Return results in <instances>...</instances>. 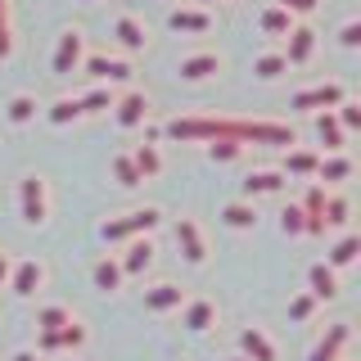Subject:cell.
Masks as SVG:
<instances>
[{"label": "cell", "instance_id": "cell-1", "mask_svg": "<svg viewBox=\"0 0 361 361\" xmlns=\"http://www.w3.org/2000/svg\"><path fill=\"white\" fill-rule=\"evenodd\" d=\"M158 221H163V212H158V208H135V212H127V217L104 221V226H99V235H104L109 244H122V240H140V235L158 231Z\"/></svg>", "mask_w": 361, "mask_h": 361}, {"label": "cell", "instance_id": "cell-2", "mask_svg": "<svg viewBox=\"0 0 361 361\" xmlns=\"http://www.w3.org/2000/svg\"><path fill=\"white\" fill-rule=\"evenodd\" d=\"M82 59H86V37L77 27H68L59 37V45H54V54H50V73L54 77H73L77 68H82Z\"/></svg>", "mask_w": 361, "mask_h": 361}, {"label": "cell", "instance_id": "cell-3", "mask_svg": "<svg viewBox=\"0 0 361 361\" xmlns=\"http://www.w3.org/2000/svg\"><path fill=\"white\" fill-rule=\"evenodd\" d=\"M18 208H23V221H45V212H50V199H45V180L32 172L18 180Z\"/></svg>", "mask_w": 361, "mask_h": 361}, {"label": "cell", "instance_id": "cell-4", "mask_svg": "<svg viewBox=\"0 0 361 361\" xmlns=\"http://www.w3.org/2000/svg\"><path fill=\"white\" fill-rule=\"evenodd\" d=\"M343 99H348V90L338 86V82H321V86H312V90H298L289 104L293 109H307V113H325V109H338Z\"/></svg>", "mask_w": 361, "mask_h": 361}, {"label": "cell", "instance_id": "cell-5", "mask_svg": "<svg viewBox=\"0 0 361 361\" xmlns=\"http://www.w3.org/2000/svg\"><path fill=\"white\" fill-rule=\"evenodd\" d=\"M113 118H118L122 131L145 127V118H149V99H145V90H127V95L113 99Z\"/></svg>", "mask_w": 361, "mask_h": 361}, {"label": "cell", "instance_id": "cell-6", "mask_svg": "<svg viewBox=\"0 0 361 361\" xmlns=\"http://www.w3.org/2000/svg\"><path fill=\"white\" fill-rule=\"evenodd\" d=\"M82 68H86L90 77H95L99 86H109V82H127V77H131V63H127V59H118V54H86Z\"/></svg>", "mask_w": 361, "mask_h": 361}, {"label": "cell", "instance_id": "cell-7", "mask_svg": "<svg viewBox=\"0 0 361 361\" xmlns=\"http://www.w3.org/2000/svg\"><path fill=\"white\" fill-rule=\"evenodd\" d=\"M41 285H45V267L37 262V257H23V262L9 267V289L23 293V298H27V293H37Z\"/></svg>", "mask_w": 361, "mask_h": 361}, {"label": "cell", "instance_id": "cell-8", "mask_svg": "<svg viewBox=\"0 0 361 361\" xmlns=\"http://www.w3.org/2000/svg\"><path fill=\"white\" fill-rule=\"evenodd\" d=\"M185 82H208V77H217L221 73V54L217 50H203V54H190V59H180L176 68Z\"/></svg>", "mask_w": 361, "mask_h": 361}, {"label": "cell", "instance_id": "cell-9", "mask_svg": "<svg viewBox=\"0 0 361 361\" xmlns=\"http://www.w3.org/2000/svg\"><path fill=\"white\" fill-rule=\"evenodd\" d=\"M312 50H316V32L307 27V23H293L289 45L280 50V54H285V63H307V59H312Z\"/></svg>", "mask_w": 361, "mask_h": 361}, {"label": "cell", "instance_id": "cell-10", "mask_svg": "<svg viewBox=\"0 0 361 361\" xmlns=\"http://www.w3.org/2000/svg\"><path fill=\"white\" fill-rule=\"evenodd\" d=\"M176 244H180V253H185V262H203L208 257V244H203V231L190 217H180L176 221Z\"/></svg>", "mask_w": 361, "mask_h": 361}, {"label": "cell", "instance_id": "cell-11", "mask_svg": "<svg viewBox=\"0 0 361 361\" xmlns=\"http://www.w3.org/2000/svg\"><path fill=\"white\" fill-rule=\"evenodd\" d=\"M240 348H244V361H276V343H271L257 325L240 330Z\"/></svg>", "mask_w": 361, "mask_h": 361}, {"label": "cell", "instance_id": "cell-12", "mask_svg": "<svg viewBox=\"0 0 361 361\" xmlns=\"http://www.w3.org/2000/svg\"><path fill=\"white\" fill-rule=\"evenodd\" d=\"M167 27H172V32H208V27H212V14H208V9L180 5V9H172V14H167Z\"/></svg>", "mask_w": 361, "mask_h": 361}, {"label": "cell", "instance_id": "cell-13", "mask_svg": "<svg viewBox=\"0 0 361 361\" xmlns=\"http://www.w3.org/2000/svg\"><path fill=\"white\" fill-rule=\"evenodd\" d=\"M316 176H321V185H343V180L353 176V158L348 154H325L321 163H316Z\"/></svg>", "mask_w": 361, "mask_h": 361}, {"label": "cell", "instance_id": "cell-14", "mask_svg": "<svg viewBox=\"0 0 361 361\" xmlns=\"http://www.w3.org/2000/svg\"><path fill=\"white\" fill-rule=\"evenodd\" d=\"M113 37H118L122 50H145V27H140V18H131V14H118V23H113Z\"/></svg>", "mask_w": 361, "mask_h": 361}, {"label": "cell", "instance_id": "cell-15", "mask_svg": "<svg viewBox=\"0 0 361 361\" xmlns=\"http://www.w3.org/2000/svg\"><path fill=\"white\" fill-rule=\"evenodd\" d=\"M149 262H154V244L140 235V240H131V244H127V257H122L118 267H122V276H140V271L149 267Z\"/></svg>", "mask_w": 361, "mask_h": 361}, {"label": "cell", "instance_id": "cell-16", "mask_svg": "<svg viewBox=\"0 0 361 361\" xmlns=\"http://www.w3.org/2000/svg\"><path fill=\"white\" fill-rule=\"evenodd\" d=\"M348 338H353V330H348V325H330V334H325L321 343L312 348V361H338V353H343Z\"/></svg>", "mask_w": 361, "mask_h": 361}, {"label": "cell", "instance_id": "cell-17", "mask_svg": "<svg viewBox=\"0 0 361 361\" xmlns=\"http://www.w3.org/2000/svg\"><path fill=\"white\" fill-rule=\"evenodd\" d=\"M307 285H312V298H334V293H338V276H334V267L312 262V267H307Z\"/></svg>", "mask_w": 361, "mask_h": 361}, {"label": "cell", "instance_id": "cell-18", "mask_svg": "<svg viewBox=\"0 0 361 361\" xmlns=\"http://www.w3.org/2000/svg\"><path fill=\"white\" fill-rule=\"evenodd\" d=\"M276 190H285V172H271V167H262V172H248L244 176V195H276Z\"/></svg>", "mask_w": 361, "mask_h": 361}, {"label": "cell", "instance_id": "cell-19", "mask_svg": "<svg viewBox=\"0 0 361 361\" xmlns=\"http://www.w3.org/2000/svg\"><path fill=\"white\" fill-rule=\"evenodd\" d=\"M257 27H262L267 37H289V32H293V14L280 9V5H267L262 14H257Z\"/></svg>", "mask_w": 361, "mask_h": 361}, {"label": "cell", "instance_id": "cell-20", "mask_svg": "<svg viewBox=\"0 0 361 361\" xmlns=\"http://www.w3.org/2000/svg\"><path fill=\"white\" fill-rule=\"evenodd\" d=\"M316 135H321V145H325L330 154H338V149H343V135H348V131L334 122V109L316 113Z\"/></svg>", "mask_w": 361, "mask_h": 361}, {"label": "cell", "instance_id": "cell-21", "mask_svg": "<svg viewBox=\"0 0 361 361\" xmlns=\"http://www.w3.org/2000/svg\"><path fill=\"white\" fill-rule=\"evenodd\" d=\"M180 302H185V289L180 285H158V289L145 293V307L149 312H172V307H180Z\"/></svg>", "mask_w": 361, "mask_h": 361}, {"label": "cell", "instance_id": "cell-22", "mask_svg": "<svg viewBox=\"0 0 361 361\" xmlns=\"http://www.w3.org/2000/svg\"><path fill=\"white\" fill-rule=\"evenodd\" d=\"M113 99H118V95H113L109 86H90L86 95H77V109H82V118H95V113L113 109Z\"/></svg>", "mask_w": 361, "mask_h": 361}, {"label": "cell", "instance_id": "cell-23", "mask_svg": "<svg viewBox=\"0 0 361 361\" xmlns=\"http://www.w3.org/2000/svg\"><path fill=\"white\" fill-rule=\"evenodd\" d=\"M221 221L226 226H231V231H253V226H257V208H253V203H226V208H221Z\"/></svg>", "mask_w": 361, "mask_h": 361}, {"label": "cell", "instance_id": "cell-24", "mask_svg": "<svg viewBox=\"0 0 361 361\" xmlns=\"http://www.w3.org/2000/svg\"><path fill=\"white\" fill-rule=\"evenodd\" d=\"M316 163H321V154L293 145V149L285 154V176H316Z\"/></svg>", "mask_w": 361, "mask_h": 361}, {"label": "cell", "instance_id": "cell-25", "mask_svg": "<svg viewBox=\"0 0 361 361\" xmlns=\"http://www.w3.org/2000/svg\"><path fill=\"white\" fill-rule=\"evenodd\" d=\"M131 163H135V172H140V180H149L163 172V154L154 149V145H135L131 149Z\"/></svg>", "mask_w": 361, "mask_h": 361}, {"label": "cell", "instance_id": "cell-26", "mask_svg": "<svg viewBox=\"0 0 361 361\" xmlns=\"http://www.w3.org/2000/svg\"><path fill=\"white\" fill-rule=\"evenodd\" d=\"M212 316H217V307H212L208 298H195V302H185V316H180V325H185V330H208Z\"/></svg>", "mask_w": 361, "mask_h": 361}, {"label": "cell", "instance_id": "cell-27", "mask_svg": "<svg viewBox=\"0 0 361 361\" xmlns=\"http://www.w3.org/2000/svg\"><path fill=\"white\" fill-rule=\"evenodd\" d=\"M90 276H95V289H104V293L122 289V267H118V257H99Z\"/></svg>", "mask_w": 361, "mask_h": 361}, {"label": "cell", "instance_id": "cell-28", "mask_svg": "<svg viewBox=\"0 0 361 361\" xmlns=\"http://www.w3.org/2000/svg\"><path fill=\"white\" fill-rule=\"evenodd\" d=\"M253 73L262 77V82H276L280 73H289V63H285V54H280V50H267V54H257V59H253Z\"/></svg>", "mask_w": 361, "mask_h": 361}, {"label": "cell", "instance_id": "cell-29", "mask_svg": "<svg viewBox=\"0 0 361 361\" xmlns=\"http://www.w3.org/2000/svg\"><path fill=\"white\" fill-rule=\"evenodd\" d=\"M45 118H50L54 127H68V122H77V118H82V109H77V95H63V99H54V104L45 109Z\"/></svg>", "mask_w": 361, "mask_h": 361}, {"label": "cell", "instance_id": "cell-30", "mask_svg": "<svg viewBox=\"0 0 361 361\" xmlns=\"http://www.w3.org/2000/svg\"><path fill=\"white\" fill-rule=\"evenodd\" d=\"M348 199L343 195H325V208H321V221L325 226H348Z\"/></svg>", "mask_w": 361, "mask_h": 361}, {"label": "cell", "instance_id": "cell-31", "mask_svg": "<svg viewBox=\"0 0 361 361\" xmlns=\"http://www.w3.org/2000/svg\"><path fill=\"white\" fill-rule=\"evenodd\" d=\"M9 122H14V127H23V122H32V118H37V99H32L27 95V90H23V95H14V99H9Z\"/></svg>", "mask_w": 361, "mask_h": 361}, {"label": "cell", "instance_id": "cell-32", "mask_svg": "<svg viewBox=\"0 0 361 361\" xmlns=\"http://www.w3.org/2000/svg\"><path fill=\"white\" fill-rule=\"evenodd\" d=\"M68 321H73V312H68V307H59V302H54V307H41L37 312V325H41V330L45 334H54V330H63V325Z\"/></svg>", "mask_w": 361, "mask_h": 361}, {"label": "cell", "instance_id": "cell-33", "mask_svg": "<svg viewBox=\"0 0 361 361\" xmlns=\"http://www.w3.org/2000/svg\"><path fill=\"white\" fill-rule=\"evenodd\" d=\"M357 248H361V240H357L353 231H348L343 240L334 244V253H330V262H325V267H348V262H357Z\"/></svg>", "mask_w": 361, "mask_h": 361}, {"label": "cell", "instance_id": "cell-34", "mask_svg": "<svg viewBox=\"0 0 361 361\" xmlns=\"http://www.w3.org/2000/svg\"><path fill=\"white\" fill-rule=\"evenodd\" d=\"M113 176H118V185H127V190L140 185V172H135L131 154H113Z\"/></svg>", "mask_w": 361, "mask_h": 361}, {"label": "cell", "instance_id": "cell-35", "mask_svg": "<svg viewBox=\"0 0 361 361\" xmlns=\"http://www.w3.org/2000/svg\"><path fill=\"white\" fill-rule=\"evenodd\" d=\"M240 154H244L240 140H208V158H212V163H235Z\"/></svg>", "mask_w": 361, "mask_h": 361}, {"label": "cell", "instance_id": "cell-36", "mask_svg": "<svg viewBox=\"0 0 361 361\" xmlns=\"http://www.w3.org/2000/svg\"><path fill=\"white\" fill-rule=\"evenodd\" d=\"M298 208H302V217H307V221H321V208H325V185H312L307 195H302ZM321 226H325V221H321Z\"/></svg>", "mask_w": 361, "mask_h": 361}, {"label": "cell", "instance_id": "cell-37", "mask_svg": "<svg viewBox=\"0 0 361 361\" xmlns=\"http://www.w3.org/2000/svg\"><path fill=\"white\" fill-rule=\"evenodd\" d=\"M334 122L343 131H361V104L357 99H343V104H338V113H334Z\"/></svg>", "mask_w": 361, "mask_h": 361}, {"label": "cell", "instance_id": "cell-38", "mask_svg": "<svg viewBox=\"0 0 361 361\" xmlns=\"http://www.w3.org/2000/svg\"><path fill=\"white\" fill-rule=\"evenodd\" d=\"M302 226H307L302 208H298V203H289V208L280 212V231H285V235H302Z\"/></svg>", "mask_w": 361, "mask_h": 361}, {"label": "cell", "instance_id": "cell-39", "mask_svg": "<svg viewBox=\"0 0 361 361\" xmlns=\"http://www.w3.org/2000/svg\"><path fill=\"white\" fill-rule=\"evenodd\" d=\"M14 54V37H9V0H0V59Z\"/></svg>", "mask_w": 361, "mask_h": 361}, {"label": "cell", "instance_id": "cell-40", "mask_svg": "<svg viewBox=\"0 0 361 361\" xmlns=\"http://www.w3.org/2000/svg\"><path fill=\"white\" fill-rule=\"evenodd\" d=\"M54 334H59V348H82V343H86V330H82L77 321H68L63 330H54Z\"/></svg>", "mask_w": 361, "mask_h": 361}, {"label": "cell", "instance_id": "cell-41", "mask_svg": "<svg viewBox=\"0 0 361 361\" xmlns=\"http://www.w3.org/2000/svg\"><path fill=\"white\" fill-rule=\"evenodd\" d=\"M312 312H316V298H312V293H298V298L289 302V316H293V321H307Z\"/></svg>", "mask_w": 361, "mask_h": 361}, {"label": "cell", "instance_id": "cell-42", "mask_svg": "<svg viewBox=\"0 0 361 361\" xmlns=\"http://www.w3.org/2000/svg\"><path fill=\"white\" fill-rule=\"evenodd\" d=\"M338 41H343L348 50H357V45H361V23H357V18H348L343 27H338Z\"/></svg>", "mask_w": 361, "mask_h": 361}, {"label": "cell", "instance_id": "cell-43", "mask_svg": "<svg viewBox=\"0 0 361 361\" xmlns=\"http://www.w3.org/2000/svg\"><path fill=\"white\" fill-rule=\"evenodd\" d=\"M276 5H280V9H289V14L298 18V14H312V9H316V0H276Z\"/></svg>", "mask_w": 361, "mask_h": 361}, {"label": "cell", "instance_id": "cell-44", "mask_svg": "<svg viewBox=\"0 0 361 361\" xmlns=\"http://www.w3.org/2000/svg\"><path fill=\"white\" fill-rule=\"evenodd\" d=\"M41 348H45V353H54V348H59V334H45L41 330Z\"/></svg>", "mask_w": 361, "mask_h": 361}, {"label": "cell", "instance_id": "cell-45", "mask_svg": "<svg viewBox=\"0 0 361 361\" xmlns=\"http://www.w3.org/2000/svg\"><path fill=\"white\" fill-rule=\"evenodd\" d=\"M9 267H14V262H9V257L0 253V285H9Z\"/></svg>", "mask_w": 361, "mask_h": 361}, {"label": "cell", "instance_id": "cell-46", "mask_svg": "<svg viewBox=\"0 0 361 361\" xmlns=\"http://www.w3.org/2000/svg\"><path fill=\"white\" fill-rule=\"evenodd\" d=\"M14 361H37V353H14Z\"/></svg>", "mask_w": 361, "mask_h": 361}, {"label": "cell", "instance_id": "cell-47", "mask_svg": "<svg viewBox=\"0 0 361 361\" xmlns=\"http://www.w3.org/2000/svg\"><path fill=\"white\" fill-rule=\"evenodd\" d=\"M231 361H244V357H231Z\"/></svg>", "mask_w": 361, "mask_h": 361}]
</instances>
